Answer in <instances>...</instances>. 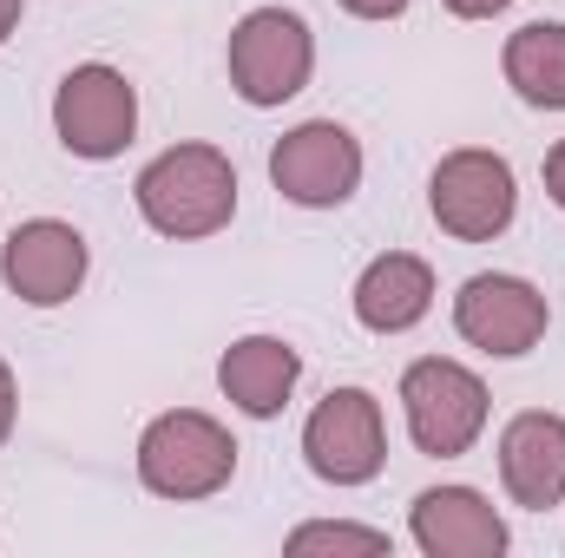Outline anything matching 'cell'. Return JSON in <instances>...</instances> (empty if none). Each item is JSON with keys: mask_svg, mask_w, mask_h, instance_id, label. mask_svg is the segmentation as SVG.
<instances>
[{"mask_svg": "<svg viewBox=\"0 0 565 558\" xmlns=\"http://www.w3.org/2000/svg\"><path fill=\"white\" fill-rule=\"evenodd\" d=\"M270 184L296 211H342L362 191V139L335 119H302L270 144Z\"/></svg>", "mask_w": 565, "mask_h": 558, "instance_id": "9c48e42d", "label": "cell"}, {"mask_svg": "<svg viewBox=\"0 0 565 558\" xmlns=\"http://www.w3.org/2000/svg\"><path fill=\"white\" fill-rule=\"evenodd\" d=\"M224 66H231V93L244 106H257V112L289 106L316 73V33L296 7H250L231 26Z\"/></svg>", "mask_w": 565, "mask_h": 558, "instance_id": "3957f363", "label": "cell"}, {"mask_svg": "<svg viewBox=\"0 0 565 558\" xmlns=\"http://www.w3.org/2000/svg\"><path fill=\"white\" fill-rule=\"evenodd\" d=\"M408 539L422 558H500L513 546L500 506L480 486H427L408 506Z\"/></svg>", "mask_w": 565, "mask_h": 558, "instance_id": "8fae6325", "label": "cell"}, {"mask_svg": "<svg viewBox=\"0 0 565 558\" xmlns=\"http://www.w3.org/2000/svg\"><path fill=\"white\" fill-rule=\"evenodd\" d=\"M546 197H553V204L565 211V139L546 151Z\"/></svg>", "mask_w": 565, "mask_h": 558, "instance_id": "ffe728a7", "label": "cell"}, {"mask_svg": "<svg viewBox=\"0 0 565 558\" xmlns=\"http://www.w3.org/2000/svg\"><path fill=\"white\" fill-rule=\"evenodd\" d=\"M500 73L533 112H565V20H526L507 33Z\"/></svg>", "mask_w": 565, "mask_h": 558, "instance_id": "9a60e30c", "label": "cell"}, {"mask_svg": "<svg viewBox=\"0 0 565 558\" xmlns=\"http://www.w3.org/2000/svg\"><path fill=\"white\" fill-rule=\"evenodd\" d=\"M132 204L158 237L204 244V237L231 230V217H237V164H231V151H217L204 139L164 144L139 171Z\"/></svg>", "mask_w": 565, "mask_h": 558, "instance_id": "6da1fadb", "label": "cell"}, {"mask_svg": "<svg viewBox=\"0 0 565 558\" xmlns=\"http://www.w3.org/2000/svg\"><path fill=\"white\" fill-rule=\"evenodd\" d=\"M500 486L526 513H553L565 500V415L526 408L500 427Z\"/></svg>", "mask_w": 565, "mask_h": 558, "instance_id": "7c38bea8", "label": "cell"}, {"mask_svg": "<svg viewBox=\"0 0 565 558\" xmlns=\"http://www.w3.org/2000/svg\"><path fill=\"white\" fill-rule=\"evenodd\" d=\"M553 329V309H546V289L513 270H480V277L460 282L454 296V335L493 362H520L546 342Z\"/></svg>", "mask_w": 565, "mask_h": 558, "instance_id": "ba28073f", "label": "cell"}, {"mask_svg": "<svg viewBox=\"0 0 565 558\" xmlns=\"http://www.w3.org/2000/svg\"><path fill=\"white\" fill-rule=\"evenodd\" d=\"M402 420L427 460H460L487 433V382L454 355H422L402 368Z\"/></svg>", "mask_w": 565, "mask_h": 558, "instance_id": "277c9868", "label": "cell"}, {"mask_svg": "<svg viewBox=\"0 0 565 558\" xmlns=\"http://www.w3.org/2000/svg\"><path fill=\"white\" fill-rule=\"evenodd\" d=\"M282 552L309 558V552H395V539L382 533V526H349V519H309V526H296L289 539H282Z\"/></svg>", "mask_w": 565, "mask_h": 558, "instance_id": "2e32d148", "label": "cell"}, {"mask_svg": "<svg viewBox=\"0 0 565 558\" xmlns=\"http://www.w3.org/2000/svg\"><path fill=\"white\" fill-rule=\"evenodd\" d=\"M302 460L322 486H369L388 466V420L369 388H329L302 420Z\"/></svg>", "mask_w": 565, "mask_h": 558, "instance_id": "52a82bcc", "label": "cell"}, {"mask_svg": "<svg viewBox=\"0 0 565 558\" xmlns=\"http://www.w3.org/2000/svg\"><path fill=\"white\" fill-rule=\"evenodd\" d=\"M454 20H493V13H507L513 0H440Z\"/></svg>", "mask_w": 565, "mask_h": 558, "instance_id": "d6986e66", "label": "cell"}, {"mask_svg": "<svg viewBox=\"0 0 565 558\" xmlns=\"http://www.w3.org/2000/svg\"><path fill=\"white\" fill-rule=\"evenodd\" d=\"M302 382V355L282 342V335H237L224 355H217V388L237 415L250 420H277L289 408Z\"/></svg>", "mask_w": 565, "mask_h": 558, "instance_id": "5bb4252c", "label": "cell"}, {"mask_svg": "<svg viewBox=\"0 0 565 558\" xmlns=\"http://www.w3.org/2000/svg\"><path fill=\"white\" fill-rule=\"evenodd\" d=\"M13 420H20V388H13V368L0 355V447L13 440Z\"/></svg>", "mask_w": 565, "mask_h": 558, "instance_id": "e0dca14e", "label": "cell"}, {"mask_svg": "<svg viewBox=\"0 0 565 558\" xmlns=\"http://www.w3.org/2000/svg\"><path fill=\"white\" fill-rule=\"evenodd\" d=\"M20 13H26V0H0V46L13 40V26H20Z\"/></svg>", "mask_w": 565, "mask_h": 558, "instance_id": "44dd1931", "label": "cell"}, {"mask_svg": "<svg viewBox=\"0 0 565 558\" xmlns=\"http://www.w3.org/2000/svg\"><path fill=\"white\" fill-rule=\"evenodd\" d=\"M86 270H93V250L79 237V224L66 217H26L7 230L0 244V282L7 296H20L26 309H60L86 289Z\"/></svg>", "mask_w": 565, "mask_h": 558, "instance_id": "30bf717a", "label": "cell"}, {"mask_svg": "<svg viewBox=\"0 0 565 558\" xmlns=\"http://www.w3.org/2000/svg\"><path fill=\"white\" fill-rule=\"evenodd\" d=\"M53 139L86 164L126 158V144L139 139V86L106 60L73 66L53 86Z\"/></svg>", "mask_w": 565, "mask_h": 558, "instance_id": "8992f818", "label": "cell"}, {"mask_svg": "<svg viewBox=\"0 0 565 558\" xmlns=\"http://www.w3.org/2000/svg\"><path fill=\"white\" fill-rule=\"evenodd\" d=\"M132 466H139V486L151 500L198 506V500H217L237 480V440L204 408H164V415L145 420Z\"/></svg>", "mask_w": 565, "mask_h": 558, "instance_id": "7a4b0ae2", "label": "cell"}, {"mask_svg": "<svg viewBox=\"0 0 565 558\" xmlns=\"http://www.w3.org/2000/svg\"><path fill=\"white\" fill-rule=\"evenodd\" d=\"M427 211H434V224H440L454 244H493V237H507L513 217H520V178H513V164H507L500 151L460 144V151H447V158L434 164V178H427Z\"/></svg>", "mask_w": 565, "mask_h": 558, "instance_id": "5b68a950", "label": "cell"}, {"mask_svg": "<svg viewBox=\"0 0 565 558\" xmlns=\"http://www.w3.org/2000/svg\"><path fill=\"white\" fill-rule=\"evenodd\" d=\"M342 13H355V20H402L408 13V0H335Z\"/></svg>", "mask_w": 565, "mask_h": 558, "instance_id": "ac0fdd59", "label": "cell"}, {"mask_svg": "<svg viewBox=\"0 0 565 558\" xmlns=\"http://www.w3.org/2000/svg\"><path fill=\"white\" fill-rule=\"evenodd\" d=\"M349 309L369 335H408L422 329L427 309H434V264L415 257V250H382L355 289H349Z\"/></svg>", "mask_w": 565, "mask_h": 558, "instance_id": "4fadbf2b", "label": "cell"}]
</instances>
